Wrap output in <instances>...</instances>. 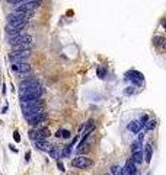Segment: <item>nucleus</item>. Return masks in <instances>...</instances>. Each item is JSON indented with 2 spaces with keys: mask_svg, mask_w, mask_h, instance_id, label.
Returning a JSON list of instances; mask_svg holds the SVG:
<instances>
[{
  "mask_svg": "<svg viewBox=\"0 0 166 175\" xmlns=\"http://www.w3.org/2000/svg\"><path fill=\"white\" fill-rule=\"evenodd\" d=\"M7 41L13 50H29L32 45V36L28 34L7 35Z\"/></svg>",
  "mask_w": 166,
  "mask_h": 175,
  "instance_id": "f257e3e1",
  "label": "nucleus"
},
{
  "mask_svg": "<svg viewBox=\"0 0 166 175\" xmlns=\"http://www.w3.org/2000/svg\"><path fill=\"white\" fill-rule=\"evenodd\" d=\"M22 114H23V117H25L26 122H28L29 125H32V127H39L41 122H44L45 120H47V112H45L44 108L31 109V111H28V112H22Z\"/></svg>",
  "mask_w": 166,
  "mask_h": 175,
  "instance_id": "f03ea898",
  "label": "nucleus"
},
{
  "mask_svg": "<svg viewBox=\"0 0 166 175\" xmlns=\"http://www.w3.org/2000/svg\"><path fill=\"white\" fill-rule=\"evenodd\" d=\"M42 95H44V88H42V85L28 88V89H19V99L20 101L36 99V98H41Z\"/></svg>",
  "mask_w": 166,
  "mask_h": 175,
  "instance_id": "7ed1b4c3",
  "label": "nucleus"
},
{
  "mask_svg": "<svg viewBox=\"0 0 166 175\" xmlns=\"http://www.w3.org/2000/svg\"><path fill=\"white\" fill-rule=\"evenodd\" d=\"M41 6V1L39 0H25V1H20L15 6V10L16 12H31L35 13V10Z\"/></svg>",
  "mask_w": 166,
  "mask_h": 175,
  "instance_id": "20e7f679",
  "label": "nucleus"
},
{
  "mask_svg": "<svg viewBox=\"0 0 166 175\" xmlns=\"http://www.w3.org/2000/svg\"><path fill=\"white\" fill-rule=\"evenodd\" d=\"M50 136L51 131L47 127H36V128L29 130V133H28V137L32 141H35V140H47Z\"/></svg>",
  "mask_w": 166,
  "mask_h": 175,
  "instance_id": "39448f33",
  "label": "nucleus"
},
{
  "mask_svg": "<svg viewBox=\"0 0 166 175\" xmlns=\"http://www.w3.org/2000/svg\"><path fill=\"white\" fill-rule=\"evenodd\" d=\"M93 165V160L86 155H77L74 159H71V166L77 169H87Z\"/></svg>",
  "mask_w": 166,
  "mask_h": 175,
  "instance_id": "423d86ee",
  "label": "nucleus"
},
{
  "mask_svg": "<svg viewBox=\"0 0 166 175\" xmlns=\"http://www.w3.org/2000/svg\"><path fill=\"white\" fill-rule=\"evenodd\" d=\"M44 99L41 98H36V99H28V101H20V108H22V112H28L31 109H36V108H44Z\"/></svg>",
  "mask_w": 166,
  "mask_h": 175,
  "instance_id": "0eeeda50",
  "label": "nucleus"
},
{
  "mask_svg": "<svg viewBox=\"0 0 166 175\" xmlns=\"http://www.w3.org/2000/svg\"><path fill=\"white\" fill-rule=\"evenodd\" d=\"M32 16L33 13H31V12H16V10H13L12 13L7 15V22H28Z\"/></svg>",
  "mask_w": 166,
  "mask_h": 175,
  "instance_id": "6e6552de",
  "label": "nucleus"
},
{
  "mask_svg": "<svg viewBox=\"0 0 166 175\" xmlns=\"http://www.w3.org/2000/svg\"><path fill=\"white\" fill-rule=\"evenodd\" d=\"M125 79L127 80H131L133 85H141L144 82V77L140 71H135V70H130L125 73Z\"/></svg>",
  "mask_w": 166,
  "mask_h": 175,
  "instance_id": "1a4fd4ad",
  "label": "nucleus"
},
{
  "mask_svg": "<svg viewBox=\"0 0 166 175\" xmlns=\"http://www.w3.org/2000/svg\"><path fill=\"white\" fill-rule=\"evenodd\" d=\"M122 172H124V175H140L138 169H137V165L133 162L131 158L127 159V162H125V165L122 168Z\"/></svg>",
  "mask_w": 166,
  "mask_h": 175,
  "instance_id": "9d476101",
  "label": "nucleus"
},
{
  "mask_svg": "<svg viewBox=\"0 0 166 175\" xmlns=\"http://www.w3.org/2000/svg\"><path fill=\"white\" fill-rule=\"evenodd\" d=\"M10 69L13 70L15 73L25 74V73L31 71V64H29L28 61H25V63H15V64H12V66H10Z\"/></svg>",
  "mask_w": 166,
  "mask_h": 175,
  "instance_id": "9b49d317",
  "label": "nucleus"
},
{
  "mask_svg": "<svg viewBox=\"0 0 166 175\" xmlns=\"http://www.w3.org/2000/svg\"><path fill=\"white\" fill-rule=\"evenodd\" d=\"M33 146H35V149H38V150H42V152H50L54 144L48 143L47 140H35V141H33Z\"/></svg>",
  "mask_w": 166,
  "mask_h": 175,
  "instance_id": "f8f14e48",
  "label": "nucleus"
},
{
  "mask_svg": "<svg viewBox=\"0 0 166 175\" xmlns=\"http://www.w3.org/2000/svg\"><path fill=\"white\" fill-rule=\"evenodd\" d=\"M127 128L134 133V134H138L140 131H141V128H143V125H141V122L140 120H133L131 122H128V125H127Z\"/></svg>",
  "mask_w": 166,
  "mask_h": 175,
  "instance_id": "ddd939ff",
  "label": "nucleus"
},
{
  "mask_svg": "<svg viewBox=\"0 0 166 175\" xmlns=\"http://www.w3.org/2000/svg\"><path fill=\"white\" fill-rule=\"evenodd\" d=\"M38 85H41L38 79H26V80L20 82L19 89H28V88H33V86H38Z\"/></svg>",
  "mask_w": 166,
  "mask_h": 175,
  "instance_id": "4468645a",
  "label": "nucleus"
},
{
  "mask_svg": "<svg viewBox=\"0 0 166 175\" xmlns=\"http://www.w3.org/2000/svg\"><path fill=\"white\" fill-rule=\"evenodd\" d=\"M10 55L20 57V58H26L28 60V57L31 55V50H13V51L10 52Z\"/></svg>",
  "mask_w": 166,
  "mask_h": 175,
  "instance_id": "2eb2a0df",
  "label": "nucleus"
},
{
  "mask_svg": "<svg viewBox=\"0 0 166 175\" xmlns=\"http://www.w3.org/2000/svg\"><path fill=\"white\" fill-rule=\"evenodd\" d=\"M131 159H133V162L135 163V165H140V163L144 160V153H143V150L134 152L133 155H131Z\"/></svg>",
  "mask_w": 166,
  "mask_h": 175,
  "instance_id": "dca6fc26",
  "label": "nucleus"
},
{
  "mask_svg": "<svg viewBox=\"0 0 166 175\" xmlns=\"http://www.w3.org/2000/svg\"><path fill=\"white\" fill-rule=\"evenodd\" d=\"M55 137H58V139H70L71 133L68 130H66V128H58L55 131Z\"/></svg>",
  "mask_w": 166,
  "mask_h": 175,
  "instance_id": "f3484780",
  "label": "nucleus"
},
{
  "mask_svg": "<svg viewBox=\"0 0 166 175\" xmlns=\"http://www.w3.org/2000/svg\"><path fill=\"white\" fill-rule=\"evenodd\" d=\"M151 156H153V147H151V144H146V147H144V162L150 163Z\"/></svg>",
  "mask_w": 166,
  "mask_h": 175,
  "instance_id": "a211bd4d",
  "label": "nucleus"
},
{
  "mask_svg": "<svg viewBox=\"0 0 166 175\" xmlns=\"http://www.w3.org/2000/svg\"><path fill=\"white\" fill-rule=\"evenodd\" d=\"M48 153H50V156L52 158V159H57V160H58V159L61 158V149H58L57 146H52V149H51Z\"/></svg>",
  "mask_w": 166,
  "mask_h": 175,
  "instance_id": "6ab92c4d",
  "label": "nucleus"
},
{
  "mask_svg": "<svg viewBox=\"0 0 166 175\" xmlns=\"http://www.w3.org/2000/svg\"><path fill=\"white\" fill-rule=\"evenodd\" d=\"M109 171H111V175H124L122 168H121L119 165H112V166L109 168Z\"/></svg>",
  "mask_w": 166,
  "mask_h": 175,
  "instance_id": "aec40b11",
  "label": "nucleus"
},
{
  "mask_svg": "<svg viewBox=\"0 0 166 175\" xmlns=\"http://www.w3.org/2000/svg\"><path fill=\"white\" fill-rule=\"evenodd\" d=\"M163 42H165V38H163V36H159V35L153 36V45H154V47H162Z\"/></svg>",
  "mask_w": 166,
  "mask_h": 175,
  "instance_id": "412c9836",
  "label": "nucleus"
},
{
  "mask_svg": "<svg viewBox=\"0 0 166 175\" xmlns=\"http://www.w3.org/2000/svg\"><path fill=\"white\" fill-rule=\"evenodd\" d=\"M137 150H141V141H140L138 139L134 140L133 143H131V153L137 152Z\"/></svg>",
  "mask_w": 166,
  "mask_h": 175,
  "instance_id": "4be33fe9",
  "label": "nucleus"
},
{
  "mask_svg": "<svg viewBox=\"0 0 166 175\" xmlns=\"http://www.w3.org/2000/svg\"><path fill=\"white\" fill-rule=\"evenodd\" d=\"M144 127H146V130H147V131H151V130H154V128L157 127V121H156V120H149V121H147V124H146Z\"/></svg>",
  "mask_w": 166,
  "mask_h": 175,
  "instance_id": "5701e85b",
  "label": "nucleus"
},
{
  "mask_svg": "<svg viewBox=\"0 0 166 175\" xmlns=\"http://www.w3.org/2000/svg\"><path fill=\"white\" fill-rule=\"evenodd\" d=\"M96 74H98L99 79H105V76H106V69L98 67V69H96Z\"/></svg>",
  "mask_w": 166,
  "mask_h": 175,
  "instance_id": "b1692460",
  "label": "nucleus"
},
{
  "mask_svg": "<svg viewBox=\"0 0 166 175\" xmlns=\"http://www.w3.org/2000/svg\"><path fill=\"white\" fill-rule=\"evenodd\" d=\"M147 121H149V115H147V114L141 115V118H140V122H141V125H143V127H144V125L147 124Z\"/></svg>",
  "mask_w": 166,
  "mask_h": 175,
  "instance_id": "393cba45",
  "label": "nucleus"
},
{
  "mask_svg": "<svg viewBox=\"0 0 166 175\" xmlns=\"http://www.w3.org/2000/svg\"><path fill=\"white\" fill-rule=\"evenodd\" d=\"M13 140H15V141H16V143H20V134H19V131H17V130H15V131H13Z\"/></svg>",
  "mask_w": 166,
  "mask_h": 175,
  "instance_id": "a878e982",
  "label": "nucleus"
},
{
  "mask_svg": "<svg viewBox=\"0 0 166 175\" xmlns=\"http://www.w3.org/2000/svg\"><path fill=\"white\" fill-rule=\"evenodd\" d=\"M57 166H58V169H60L61 172H64V171H66V168H64V165H63V162H61L60 159L57 160Z\"/></svg>",
  "mask_w": 166,
  "mask_h": 175,
  "instance_id": "bb28decb",
  "label": "nucleus"
},
{
  "mask_svg": "<svg viewBox=\"0 0 166 175\" xmlns=\"http://www.w3.org/2000/svg\"><path fill=\"white\" fill-rule=\"evenodd\" d=\"M124 92H125V95H131V93L134 92V86H128L125 90H124Z\"/></svg>",
  "mask_w": 166,
  "mask_h": 175,
  "instance_id": "cd10ccee",
  "label": "nucleus"
},
{
  "mask_svg": "<svg viewBox=\"0 0 166 175\" xmlns=\"http://www.w3.org/2000/svg\"><path fill=\"white\" fill-rule=\"evenodd\" d=\"M9 149H10L13 153H17V152H19V150H17V147H15L13 144H9Z\"/></svg>",
  "mask_w": 166,
  "mask_h": 175,
  "instance_id": "c85d7f7f",
  "label": "nucleus"
},
{
  "mask_svg": "<svg viewBox=\"0 0 166 175\" xmlns=\"http://www.w3.org/2000/svg\"><path fill=\"white\" fill-rule=\"evenodd\" d=\"M25 160H26V162H29V160H31V152H29V150L25 153Z\"/></svg>",
  "mask_w": 166,
  "mask_h": 175,
  "instance_id": "c756f323",
  "label": "nucleus"
},
{
  "mask_svg": "<svg viewBox=\"0 0 166 175\" xmlns=\"http://www.w3.org/2000/svg\"><path fill=\"white\" fill-rule=\"evenodd\" d=\"M1 93H3V95H6V85H4V83L1 85Z\"/></svg>",
  "mask_w": 166,
  "mask_h": 175,
  "instance_id": "7c9ffc66",
  "label": "nucleus"
},
{
  "mask_svg": "<svg viewBox=\"0 0 166 175\" xmlns=\"http://www.w3.org/2000/svg\"><path fill=\"white\" fill-rule=\"evenodd\" d=\"M7 108H9V106H7V105H4V106L1 108V112H3V114H6V112H7Z\"/></svg>",
  "mask_w": 166,
  "mask_h": 175,
  "instance_id": "2f4dec72",
  "label": "nucleus"
},
{
  "mask_svg": "<svg viewBox=\"0 0 166 175\" xmlns=\"http://www.w3.org/2000/svg\"><path fill=\"white\" fill-rule=\"evenodd\" d=\"M162 48H163V50H166V39H165V42H163V45H162Z\"/></svg>",
  "mask_w": 166,
  "mask_h": 175,
  "instance_id": "473e14b6",
  "label": "nucleus"
},
{
  "mask_svg": "<svg viewBox=\"0 0 166 175\" xmlns=\"http://www.w3.org/2000/svg\"><path fill=\"white\" fill-rule=\"evenodd\" d=\"M162 23H163V26H165V31H166V20H163Z\"/></svg>",
  "mask_w": 166,
  "mask_h": 175,
  "instance_id": "72a5a7b5",
  "label": "nucleus"
}]
</instances>
